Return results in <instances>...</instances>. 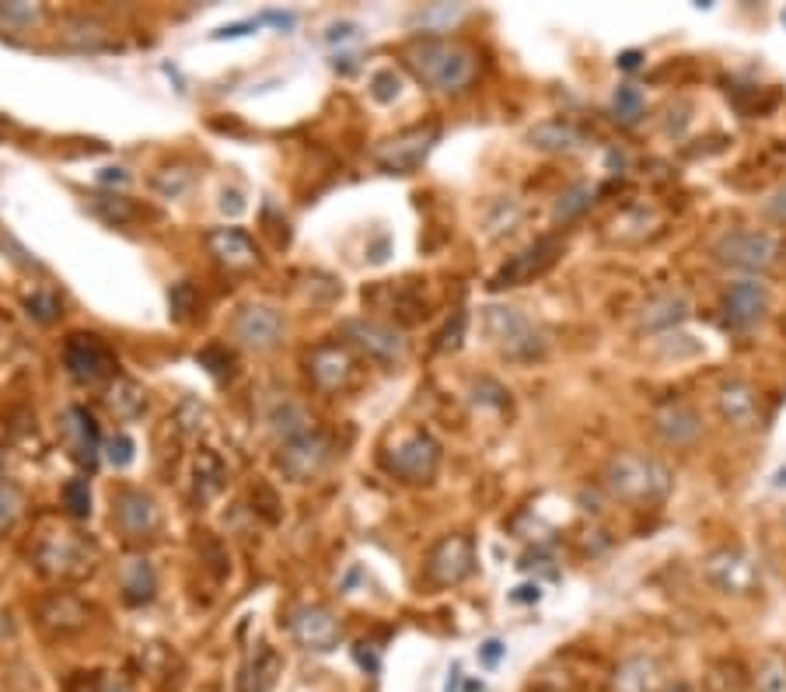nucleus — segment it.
Returning a JSON list of instances; mask_svg holds the SVG:
<instances>
[{
  "instance_id": "obj_50",
  "label": "nucleus",
  "mask_w": 786,
  "mask_h": 692,
  "mask_svg": "<svg viewBox=\"0 0 786 692\" xmlns=\"http://www.w3.org/2000/svg\"><path fill=\"white\" fill-rule=\"evenodd\" d=\"M252 28H259V18L238 21V25H224L221 32H214V39H238V35H249Z\"/></svg>"
},
{
  "instance_id": "obj_34",
  "label": "nucleus",
  "mask_w": 786,
  "mask_h": 692,
  "mask_svg": "<svg viewBox=\"0 0 786 692\" xmlns=\"http://www.w3.org/2000/svg\"><path fill=\"white\" fill-rule=\"evenodd\" d=\"M594 203V189L587 186V182H577V186H570L563 196H559L556 203V221H573V217H580L587 207Z\"/></svg>"
},
{
  "instance_id": "obj_12",
  "label": "nucleus",
  "mask_w": 786,
  "mask_h": 692,
  "mask_svg": "<svg viewBox=\"0 0 786 692\" xmlns=\"http://www.w3.org/2000/svg\"><path fill=\"white\" fill-rule=\"evenodd\" d=\"M325 462H329V441H325L322 434H304V437H294V441H283V451H280V469L287 479H294V483H308V479H315L318 472L325 469Z\"/></svg>"
},
{
  "instance_id": "obj_27",
  "label": "nucleus",
  "mask_w": 786,
  "mask_h": 692,
  "mask_svg": "<svg viewBox=\"0 0 786 692\" xmlns=\"http://www.w3.org/2000/svg\"><path fill=\"white\" fill-rule=\"evenodd\" d=\"M42 619H46V626H53V630L67 633V630H77V626H84V619H88V609H84V605L77 602L74 595H53L46 605H42Z\"/></svg>"
},
{
  "instance_id": "obj_25",
  "label": "nucleus",
  "mask_w": 786,
  "mask_h": 692,
  "mask_svg": "<svg viewBox=\"0 0 786 692\" xmlns=\"http://www.w3.org/2000/svg\"><path fill=\"white\" fill-rule=\"evenodd\" d=\"M528 140H531V147H538V151H549V154H566V151H577V147H580L577 126L563 123V119H545V123L531 126Z\"/></svg>"
},
{
  "instance_id": "obj_5",
  "label": "nucleus",
  "mask_w": 786,
  "mask_h": 692,
  "mask_svg": "<svg viewBox=\"0 0 786 692\" xmlns=\"http://www.w3.org/2000/svg\"><path fill=\"white\" fill-rule=\"evenodd\" d=\"M388 472H395L406 483H430L441 465V444L427 434V430H413L406 441H399L392 448V455L385 458Z\"/></svg>"
},
{
  "instance_id": "obj_4",
  "label": "nucleus",
  "mask_w": 786,
  "mask_h": 692,
  "mask_svg": "<svg viewBox=\"0 0 786 692\" xmlns=\"http://www.w3.org/2000/svg\"><path fill=\"white\" fill-rule=\"evenodd\" d=\"M717 263L734 266L745 273H766L780 263L783 256V238L776 231H759V228H741L727 231L717 245H713Z\"/></svg>"
},
{
  "instance_id": "obj_45",
  "label": "nucleus",
  "mask_w": 786,
  "mask_h": 692,
  "mask_svg": "<svg viewBox=\"0 0 786 692\" xmlns=\"http://www.w3.org/2000/svg\"><path fill=\"white\" fill-rule=\"evenodd\" d=\"M56 312H60V301H56V294L39 291V294H32V298H28V315H32V319L53 322Z\"/></svg>"
},
{
  "instance_id": "obj_19",
  "label": "nucleus",
  "mask_w": 786,
  "mask_h": 692,
  "mask_svg": "<svg viewBox=\"0 0 786 692\" xmlns=\"http://www.w3.org/2000/svg\"><path fill=\"white\" fill-rule=\"evenodd\" d=\"M116 521L130 539H144L158 528V507L147 493L140 490H119L116 497Z\"/></svg>"
},
{
  "instance_id": "obj_15",
  "label": "nucleus",
  "mask_w": 786,
  "mask_h": 692,
  "mask_svg": "<svg viewBox=\"0 0 786 692\" xmlns=\"http://www.w3.org/2000/svg\"><path fill=\"white\" fill-rule=\"evenodd\" d=\"M717 409L727 423H734V427H741V430L759 427V420H762L759 392L741 378H731L717 388Z\"/></svg>"
},
{
  "instance_id": "obj_2",
  "label": "nucleus",
  "mask_w": 786,
  "mask_h": 692,
  "mask_svg": "<svg viewBox=\"0 0 786 692\" xmlns=\"http://www.w3.org/2000/svg\"><path fill=\"white\" fill-rule=\"evenodd\" d=\"M605 486L622 504H661L675 486V476L661 458L622 451L605 465Z\"/></svg>"
},
{
  "instance_id": "obj_14",
  "label": "nucleus",
  "mask_w": 786,
  "mask_h": 692,
  "mask_svg": "<svg viewBox=\"0 0 786 692\" xmlns=\"http://www.w3.org/2000/svg\"><path fill=\"white\" fill-rule=\"evenodd\" d=\"M290 633H294V640L304 647V651H332V647H339V623L332 619L329 609H322V605H301V609L290 616Z\"/></svg>"
},
{
  "instance_id": "obj_51",
  "label": "nucleus",
  "mask_w": 786,
  "mask_h": 692,
  "mask_svg": "<svg viewBox=\"0 0 786 692\" xmlns=\"http://www.w3.org/2000/svg\"><path fill=\"white\" fill-rule=\"evenodd\" d=\"M360 28L353 25V21H339V25H332L329 32H325V39L329 42H346V39H357Z\"/></svg>"
},
{
  "instance_id": "obj_10",
  "label": "nucleus",
  "mask_w": 786,
  "mask_h": 692,
  "mask_svg": "<svg viewBox=\"0 0 786 692\" xmlns=\"http://www.w3.org/2000/svg\"><path fill=\"white\" fill-rule=\"evenodd\" d=\"M343 333L357 350H364L367 357H374L378 364H399L406 357V336L402 329L388 326L378 319H350L343 322Z\"/></svg>"
},
{
  "instance_id": "obj_56",
  "label": "nucleus",
  "mask_w": 786,
  "mask_h": 692,
  "mask_svg": "<svg viewBox=\"0 0 786 692\" xmlns=\"http://www.w3.org/2000/svg\"><path fill=\"white\" fill-rule=\"evenodd\" d=\"M640 60H643L640 49H629V53L619 56V67H622V70H636V67H640Z\"/></svg>"
},
{
  "instance_id": "obj_36",
  "label": "nucleus",
  "mask_w": 786,
  "mask_h": 692,
  "mask_svg": "<svg viewBox=\"0 0 786 692\" xmlns=\"http://www.w3.org/2000/svg\"><path fill=\"white\" fill-rule=\"evenodd\" d=\"M518 221H521V207H518V203H514V200H500L497 210L490 214V221H486V235H490V238L507 235V231L518 228Z\"/></svg>"
},
{
  "instance_id": "obj_52",
  "label": "nucleus",
  "mask_w": 786,
  "mask_h": 692,
  "mask_svg": "<svg viewBox=\"0 0 786 692\" xmlns=\"http://www.w3.org/2000/svg\"><path fill=\"white\" fill-rule=\"evenodd\" d=\"M98 182H102V186H126L130 175H126V168H102V172H98Z\"/></svg>"
},
{
  "instance_id": "obj_49",
  "label": "nucleus",
  "mask_w": 786,
  "mask_h": 692,
  "mask_svg": "<svg viewBox=\"0 0 786 692\" xmlns=\"http://www.w3.org/2000/svg\"><path fill=\"white\" fill-rule=\"evenodd\" d=\"M259 25H276V28H294L297 18L290 11H262L259 14Z\"/></svg>"
},
{
  "instance_id": "obj_47",
  "label": "nucleus",
  "mask_w": 786,
  "mask_h": 692,
  "mask_svg": "<svg viewBox=\"0 0 786 692\" xmlns=\"http://www.w3.org/2000/svg\"><path fill=\"white\" fill-rule=\"evenodd\" d=\"M193 305H196L193 284H175L172 287V312H175V319H186V315L193 312Z\"/></svg>"
},
{
  "instance_id": "obj_31",
  "label": "nucleus",
  "mask_w": 786,
  "mask_h": 692,
  "mask_svg": "<svg viewBox=\"0 0 786 692\" xmlns=\"http://www.w3.org/2000/svg\"><path fill=\"white\" fill-rule=\"evenodd\" d=\"M123 591H126V602L130 605H144L154 598V570L147 560H133L130 570H126V581H123Z\"/></svg>"
},
{
  "instance_id": "obj_24",
  "label": "nucleus",
  "mask_w": 786,
  "mask_h": 692,
  "mask_svg": "<svg viewBox=\"0 0 786 692\" xmlns=\"http://www.w3.org/2000/svg\"><path fill=\"white\" fill-rule=\"evenodd\" d=\"M210 252L228 266H252L256 263V245L249 235H242L238 228H217L210 231Z\"/></svg>"
},
{
  "instance_id": "obj_18",
  "label": "nucleus",
  "mask_w": 786,
  "mask_h": 692,
  "mask_svg": "<svg viewBox=\"0 0 786 692\" xmlns=\"http://www.w3.org/2000/svg\"><path fill=\"white\" fill-rule=\"evenodd\" d=\"M668 672L650 654H633L615 672V692H668Z\"/></svg>"
},
{
  "instance_id": "obj_42",
  "label": "nucleus",
  "mask_w": 786,
  "mask_h": 692,
  "mask_svg": "<svg viewBox=\"0 0 786 692\" xmlns=\"http://www.w3.org/2000/svg\"><path fill=\"white\" fill-rule=\"evenodd\" d=\"M465 322H469V315L458 308L455 315H451V322L444 326V333L437 336V350L441 353H455L458 346H462V336H465Z\"/></svg>"
},
{
  "instance_id": "obj_54",
  "label": "nucleus",
  "mask_w": 786,
  "mask_h": 692,
  "mask_svg": "<svg viewBox=\"0 0 786 692\" xmlns=\"http://www.w3.org/2000/svg\"><path fill=\"white\" fill-rule=\"evenodd\" d=\"M766 210H769V214H773V217H776V221H786V186L780 189V193H776V196H773V200H769V203H766Z\"/></svg>"
},
{
  "instance_id": "obj_22",
  "label": "nucleus",
  "mask_w": 786,
  "mask_h": 692,
  "mask_svg": "<svg viewBox=\"0 0 786 692\" xmlns=\"http://www.w3.org/2000/svg\"><path fill=\"white\" fill-rule=\"evenodd\" d=\"M63 437H67L70 451H74L81 462H95L98 455V423L91 420V413L84 406H70L63 416Z\"/></svg>"
},
{
  "instance_id": "obj_43",
  "label": "nucleus",
  "mask_w": 786,
  "mask_h": 692,
  "mask_svg": "<svg viewBox=\"0 0 786 692\" xmlns=\"http://www.w3.org/2000/svg\"><path fill=\"white\" fill-rule=\"evenodd\" d=\"M91 207H95V214H102L105 221H112V224L130 221V214H133V207L123 200V196H98Z\"/></svg>"
},
{
  "instance_id": "obj_11",
  "label": "nucleus",
  "mask_w": 786,
  "mask_h": 692,
  "mask_svg": "<svg viewBox=\"0 0 786 692\" xmlns=\"http://www.w3.org/2000/svg\"><path fill=\"white\" fill-rule=\"evenodd\" d=\"M63 364H67V371L74 381H81V385H95V381L109 378L112 367H116V360H112V350L98 340V336L74 333L67 340V350H63Z\"/></svg>"
},
{
  "instance_id": "obj_17",
  "label": "nucleus",
  "mask_w": 786,
  "mask_h": 692,
  "mask_svg": "<svg viewBox=\"0 0 786 692\" xmlns=\"http://www.w3.org/2000/svg\"><path fill=\"white\" fill-rule=\"evenodd\" d=\"M654 430L675 448H685L699 437L703 423H699V413L689 406L685 399H668L654 409Z\"/></svg>"
},
{
  "instance_id": "obj_58",
  "label": "nucleus",
  "mask_w": 786,
  "mask_h": 692,
  "mask_svg": "<svg viewBox=\"0 0 786 692\" xmlns=\"http://www.w3.org/2000/svg\"><path fill=\"white\" fill-rule=\"evenodd\" d=\"M458 682H462V668L451 665V675H448V686H444V692H458Z\"/></svg>"
},
{
  "instance_id": "obj_8",
  "label": "nucleus",
  "mask_w": 786,
  "mask_h": 692,
  "mask_svg": "<svg viewBox=\"0 0 786 692\" xmlns=\"http://www.w3.org/2000/svg\"><path fill=\"white\" fill-rule=\"evenodd\" d=\"M706 581L724 595H752V591H759L762 574L759 563L741 549H717L706 560Z\"/></svg>"
},
{
  "instance_id": "obj_6",
  "label": "nucleus",
  "mask_w": 786,
  "mask_h": 692,
  "mask_svg": "<svg viewBox=\"0 0 786 692\" xmlns=\"http://www.w3.org/2000/svg\"><path fill=\"white\" fill-rule=\"evenodd\" d=\"M437 137H441L437 126H416V130H406V133H399V137L385 140V144L374 151V161L392 175H409L427 161V154L434 151Z\"/></svg>"
},
{
  "instance_id": "obj_55",
  "label": "nucleus",
  "mask_w": 786,
  "mask_h": 692,
  "mask_svg": "<svg viewBox=\"0 0 786 692\" xmlns=\"http://www.w3.org/2000/svg\"><path fill=\"white\" fill-rule=\"evenodd\" d=\"M538 598H542V591H538V584H521V588L511 595V602H538Z\"/></svg>"
},
{
  "instance_id": "obj_13",
  "label": "nucleus",
  "mask_w": 786,
  "mask_h": 692,
  "mask_svg": "<svg viewBox=\"0 0 786 692\" xmlns=\"http://www.w3.org/2000/svg\"><path fill=\"white\" fill-rule=\"evenodd\" d=\"M280 333H283V315L269 305H245L231 319V336L245 350H269V346H276V340H280Z\"/></svg>"
},
{
  "instance_id": "obj_57",
  "label": "nucleus",
  "mask_w": 786,
  "mask_h": 692,
  "mask_svg": "<svg viewBox=\"0 0 786 692\" xmlns=\"http://www.w3.org/2000/svg\"><path fill=\"white\" fill-rule=\"evenodd\" d=\"M332 67L343 70V74H350V70L357 67V56H336V60H332Z\"/></svg>"
},
{
  "instance_id": "obj_3",
  "label": "nucleus",
  "mask_w": 786,
  "mask_h": 692,
  "mask_svg": "<svg viewBox=\"0 0 786 692\" xmlns=\"http://www.w3.org/2000/svg\"><path fill=\"white\" fill-rule=\"evenodd\" d=\"M483 329L490 343L500 350V357L518 360V364H535L549 353V336L511 305H490L483 308Z\"/></svg>"
},
{
  "instance_id": "obj_59",
  "label": "nucleus",
  "mask_w": 786,
  "mask_h": 692,
  "mask_svg": "<svg viewBox=\"0 0 786 692\" xmlns=\"http://www.w3.org/2000/svg\"><path fill=\"white\" fill-rule=\"evenodd\" d=\"M783 25H786V7H783Z\"/></svg>"
},
{
  "instance_id": "obj_9",
  "label": "nucleus",
  "mask_w": 786,
  "mask_h": 692,
  "mask_svg": "<svg viewBox=\"0 0 786 692\" xmlns=\"http://www.w3.org/2000/svg\"><path fill=\"white\" fill-rule=\"evenodd\" d=\"M559 252H563V238H559V235L538 238V242H531L524 252L511 256V263L500 266V273L493 277L490 287H493V291H504V287L531 284V280L542 277L545 270H552V263L559 259Z\"/></svg>"
},
{
  "instance_id": "obj_16",
  "label": "nucleus",
  "mask_w": 786,
  "mask_h": 692,
  "mask_svg": "<svg viewBox=\"0 0 786 692\" xmlns=\"http://www.w3.org/2000/svg\"><path fill=\"white\" fill-rule=\"evenodd\" d=\"M769 308V291L759 280H741L724 294V319L731 329H748L766 315Z\"/></svg>"
},
{
  "instance_id": "obj_33",
  "label": "nucleus",
  "mask_w": 786,
  "mask_h": 692,
  "mask_svg": "<svg viewBox=\"0 0 786 692\" xmlns=\"http://www.w3.org/2000/svg\"><path fill=\"white\" fill-rule=\"evenodd\" d=\"M221 479H224V465L217 455L203 451L196 458V500H210L217 490H221Z\"/></svg>"
},
{
  "instance_id": "obj_38",
  "label": "nucleus",
  "mask_w": 786,
  "mask_h": 692,
  "mask_svg": "<svg viewBox=\"0 0 786 692\" xmlns=\"http://www.w3.org/2000/svg\"><path fill=\"white\" fill-rule=\"evenodd\" d=\"M63 504L74 518H88L91 514V490H88V479H70L63 486Z\"/></svg>"
},
{
  "instance_id": "obj_37",
  "label": "nucleus",
  "mask_w": 786,
  "mask_h": 692,
  "mask_svg": "<svg viewBox=\"0 0 786 692\" xmlns=\"http://www.w3.org/2000/svg\"><path fill=\"white\" fill-rule=\"evenodd\" d=\"M759 692H786V658L769 654L759 665Z\"/></svg>"
},
{
  "instance_id": "obj_32",
  "label": "nucleus",
  "mask_w": 786,
  "mask_h": 692,
  "mask_svg": "<svg viewBox=\"0 0 786 692\" xmlns=\"http://www.w3.org/2000/svg\"><path fill=\"white\" fill-rule=\"evenodd\" d=\"M273 427L276 434H283V441H294V437L311 434V416L297 402H283V406L273 409Z\"/></svg>"
},
{
  "instance_id": "obj_28",
  "label": "nucleus",
  "mask_w": 786,
  "mask_h": 692,
  "mask_svg": "<svg viewBox=\"0 0 786 692\" xmlns=\"http://www.w3.org/2000/svg\"><path fill=\"white\" fill-rule=\"evenodd\" d=\"M703 692H748V675L738 661H713L703 675Z\"/></svg>"
},
{
  "instance_id": "obj_53",
  "label": "nucleus",
  "mask_w": 786,
  "mask_h": 692,
  "mask_svg": "<svg viewBox=\"0 0 786 692\" xmlns=\"http://www.w3.org/2000/svg\"><path fill=\"white\" fill-rule=\"evenodd\" d=\"M221 210H224V214H231V217L242 214V210H245L242 193H235V189H231V193H224V196H221Z\"/></svg>"
},
{
  "instance_id": "obj_44",
  "label": "nucleus",
  "mask_w": 786,
  "mask_h": 692,
  "mask_svg": "<svg viewBox=\"0 0 786 692\" xmlns=\"http://www.w3.org/2000/svg\"><path fill=\"white\" fill-rule=\"evenodd\" d=\"M133 437H126V434H119V437H112L109 444H105V462L112 465V469H126V465L133 462Z\"/></svg>"
},
{
  "instance_id": "obj_39",
  "label": "nucleus",
  "mask_w": 786,
  "mask_h": 692,
  "mask_svg": "<svg viewBox=\"0 0 786 692\" xmlns=\"http://www.w3.org/2000/svg\"><path fill=\"white\" fill-rule=\"evenodd\" d=\"M399 95H402V77L395 74L392 67L378 70V74L371 77V98H374V102L388 105V102H395Z\"/></svg>"
},
{
  "instance_id": "obj_21",
  "label": "nucleus",
  "mask_w": 786,
  "mask_h": 692,
  "mask_svg": "<svg viewBox=\"0 0 786 692\" xmlns=\"http://www.w3.org/2000/svg\"><path fill=\"white\" fill-rule=\"evenodd\" d=\"M42 563H46L49 574L81 577V574H88V570H91V553L84 549V542L60 535V539L49 542V546L42 549Z\"/></svg>"
},
{
  "instance_id": "obj_48",
  "label": "nucleus",
  "mask_w": 786,
  "mask_h": 692,
  "mask_svg": "<svg viewBox=\"0 0 786 692\" xmlns=\"http://www.w3.org/2000/svg\"><path fill=\"white\" fill-rule=\"evenodd\" d=\"M504 654H507V647L500 644V640H486V644L479 647V661H483L486 668H497Z\"/></svg>"
},
{
  "instance_id": "obj_23",
  "label": "nucleus",
  "mask_w": 786,
  "mask_h": 692,
  "mask_svg": "<svg viewBox=\"0 0 786 692\" xmlns=\"http://www.w3.org/2000/svg\"><path fill=\"white\" fill-rule=\"evenodd\" d=\"M280 668H283L280 654H276L269 644H259L252 661L242 668V675H238V692H273Z\"/></svg>"
},
{
  "instance_id": "obj_46",
  "label": "nucleus",
  "mask_w": 786,
  "mask_h": 692,
  "mask_svg": "<svg viewBox=\"0 0 786 692\" xmlns=\"http://www.w3.org/2000/svg\"><path fill=\"white\" fill-rule=\"evenodd\" d=\"M476 402H486V406L504 409L507 406V388L497 385V381H490V378H483L476 385Z\"/></svg>"
},
{
  "instance_id": "obj_41",
  "label": "nucleus",
  "mask_w": 786,
  "mask_h": 692,
  "mask_svg": "<svg viewBox=\"0 0 786 692\" xmlns=\"http://www.w3.org/2000/svg\"><path fill=\"white\" fill-rule=\"evenodd\" d=\"M39 4H25V0H11V4H0V21H7V25H32V21H39Z\"/></svg>"
},
{
  "instance_id": "obj_30",
  "label": "nucleus",
  "mask_w": 786,
  "mask_h": 692,
  "mask_svg": "<svg viewBox=\"0 0 786 692\" xmlns=\"http://www.w3.org/2000/svg\"><path fill=\"white\" fill-rule=\"evenodd\" d=\"M612 112L619 123L636 126L643 119V112H647V98H643V91L636 84H619L612 95Z\"/></svg>"
},
{
  "instance_id": "obj_29",
  "label": "nucleus",
  "mask_w": 786,
  "mask_h": 692,
  "mask_svg": "<svg viewBox=\"0 0 786 692\" xmlns=\"http://www.w3.org/2000/svg\"><path fill=\"white\" fill-rule=\"evenodd\" d=\"M144 406H147L144 388H140L137 381L119 378L116 385H112V392H109V409L119 416V420H133V416L144 413Z\"/></svg>"
},
{
  "instance_id": "obj_40",
  "label": "nucleus",
  "mask_w": 786,
  "mask_h": 692,
  "mask_svg": "<svg viewBox=\"0 0 786 692\" xmlns=\"http://www.w3.org/2000/svg\"><path fill=\"white\" fill-rule=\"evenodd\" d=\"M21 507H25V497H21L18 486L0 483V532H4V528H11L14 521H18Z\"/></svg>"
},
{
  "instance_id": "obj_20",
  "label": "nucleus",
  "mask_w": 786,
  "mask_h": 692,
  "mask_svg": "<svg viewBox=\"0 0 786 692\" xmlns=\"http://www.w3.org/2000/svg\"><path fill=\"white\" fill-rule=\"evenodd\" d=\"M308 371H311V378H315L318 388H325V392H336V388H343L346 381H350L353 360H350V353H346L343 346L325 343V346H318V350L308 357Z\"/></svg>"
},
{
  "instance_id": "obj_26",
  "label": "nucleus",
  "mask_w": 786,
  "mask_h": 692,
  "mask_svg": "<svg viewBox=\"0 0 786 692\" xmlns=\"http://www.w3.org/2000/svg\"><path fill=\"white\" fill-rule=\"evenodd\" d=\"M689 319V301L685 294H657L654 301H647L640 315V326L643 329H671V326H682Z\"/></svg>"
},
{
  "instance_id": "obj_1",
  "label": "nucleus",
  "mask_w": 786,
  "mask_h": 692,
  "mask_svg": "<svg viewBox=\"0 0 786 692\" xmlns=\"http://www.w3.org/2000/svg\"><path fill=\"white\" fill-rule=\"evenodd\" d=\"M406 63L416 74V81L427 84L444 95H458L465 91L479 74V60L469 46L455 39H444V35H423L413 39L406 49Z\"/></svg>"
},
{
  "instance_id": "obj_7",
  "label": "nucleus",
  "mask_w": 786,
  "mask_h": 692,
  "mask_svg": "<svg viewBox=\"0 0 786 692\" xmlns=\"http://www.w3.org/2000/svg\"><path fill=\"white\" fill-rule=\"evenodd\" d=\"M476 570V546L469 535H444L427 556V581L437 588L462 584Z\"/></svg>"
},
{
  "instance_id": "obj_35",
  "label": "nucleus",
  "mask_w": 786,
  "mask_h": 692,
  "mask_svg": "<svg viewBox=\"0 0 786 692\" xmlns=\"http://www.w3.org/2000/svg\"><path fill=\"white\" fill-rule=\"evenodd\" d=\"M196 360H200V367H207V371L214 374L217 381H224V378H231V374H235V357H231L228 346H221V343L200 350V353H196Z\"/></svg>"
}]
</instances>
